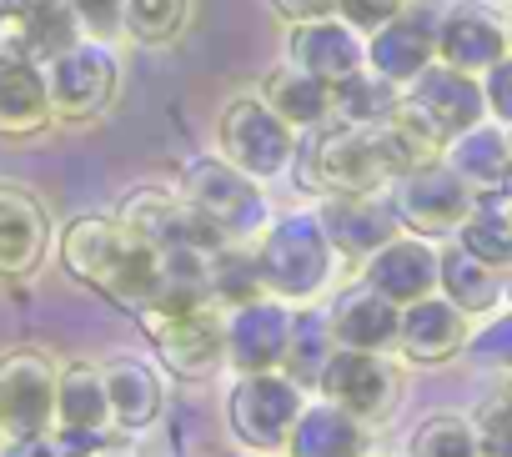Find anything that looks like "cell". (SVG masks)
Segmentation results:
<instances>
[{"mask_svg": "<svg viewBox=\"0 0 512 457\" xmlns=\"http://www.w3.org/2000/svg\"><path fill=\"white\" fill-rule=\"evenodd\" d=\"M412 6V0H337V21H347L357 36H372V31H382L387 21H397L402 11Z\"/></svg>", "mask_w": 512, "mask_h": 457, "instance_id": "cell-38", "label": "cell"}, {"mask_svg": "<svg viewBox=\"0 0 512 457\" xmlns=\"http://www.w3.org/2000/svg\"><path fill=\"white\" fill-rule=\"evenodd\" d=\"M507 166H512V136L492 126H472L457 141H447V171L462 176L467 186H502Z\"/></svg>", "mask_w": 512, "mask_h": 457, "instance_id": "cell-29", "label": "cell"}, {"mask_svg": "<svg viewBox=\"0 0 512 457\" xmlns=\"http://www.w3.org/2000/svg\"><path fill=\"white\" fill-rule=\"evenodd\" d=\"M56 417L66 422V432L101 437V427L111 422L101 367H91V362H71V367L56 377Z\"/></svg>", "mask_w": 512, "mask_h": 457, "instance_id": "cell-28", "label": "cell"}, {"mask_svg": "<svg viewBox=\"0 0 512 457\" xmlns=\"http://www.w3.org/2000/svg\"><path fill=\"white\" fill-rule=\"evenodd\" d=\"M191 0H121V26L141 46H171L186 31Z\"/></svg>", "mask_w": 512, "mask_h": 457, "instance_id": "cell-34", "label": "cell"}, {"mask_svg": "<svg viewBox=\"0 0 512 457\" xmlns=\"http://www.w3.org/2000/svg\"><path fill=\"white\" fill-rule=\"evenodd\" d=\"M462 252L477 257L482 267H507L512 262V201L507 196H482L472 201L467 221H462Z\"/></svg>", "mask_w": 512, "mask_h": 457, "instance_id": "cell-30", "label": "cell"}, {"mask_svg": "<svg viewBox=\"0 0 512 457\" xmlns=\"http://www.w3.org/2000/svg\"><path fill=\"white\" fill-rule=\"evenodd\" d=\"M146 337L151 347L161 352V362L176 372V377H201L221 347H226V332L221 322L211 317V307H191V312H146Z\"/></svg>", "mask_w": 512, "mask_h": 457, "instance_id": "cell-14", "label": "cell"}, {"mask_svg": "<svg viewBox=\"0 0 512 457\" xmlns=\"http://www.w3.org/2000/svg\"><path fill=\"white\" fill-rule=\"evenodd\" d=\"M226 417H231V432L246 442V447H282L302 417V387H292L287 377L277 372H256V377H241L236 392L226 397Z\"/></svg>", "mask_w": 512, "mask_h": 457, "instance_id": "cell-8", "label": "cell"}, {"mask_svg": "<svg viewBox=\"0 0 512 457\" xmlns=\"http://www.w3.org/2000/svg\"><path fill=\"white\" fill-rule=\"evenodd\" d=\"M412 452H417V457H477V437H472V427H467L462 417L442 412V417H432V422L417 432Z\"/></svg>", "mask_w": 512, "mask_h": 457, "instance_id": "cell-36", "label": "cell"}, {"mask_svg": "<svg viewBox=\"0 0 512 457\" xmlns=\"http://www.w3.org/2000/svg\"><path fill=\"white\" fill-rule=\"evenodd\" d=\"M472 352H477V357H487V362H512V317H507L502 327H492L487 337H477V342H472Z\"/></svg>", "mask_w": 512, "mask_h": 457, "instance_id": "cell-43", "label": "cell"}, {"mask_svg": "<svg viewBox=\"0 0 512 457\" xmlns=\"http://www.w3.org/2000/svg\"><path fill=\"white\" fill-rule=\"evenodd\" d=\"M502 56H507V31L487 11L467 6V11H452L447 21H437V61L442 66L477 76V71H492Z\"/></svg>", "mask_w": 512, "mask_h": 457, "instance_id": "cell-21", "label": "cell"}, {"mask_svg": "<svg viewBox=\"0 0 512 457\" xmlns=\"http://www.w3.org/2000/svg\"><path fill=\"white\" fill-rule=\"evenodd\" d=\"M502 186H507V201H512V166H507V176H502Z\"/></svg>", "mask_w": 512, "mask_h": 457, "instance_id": "cell-44", "label": "cell"}, {"mask_svg": "<svg viewBox=\"0 0 512 457\" xmlns=\"http://www.w3.org/2000/svg\"><path fill=\"white\" fill-rule=\"evenodd\" d=\"M472 437H477V452H487V457H512V387H502V392L477 412Z\"/></svg>", "mask_w": 512, "mask_h": 457, "instance_id": "cell-37", "label": "cell"}, {"mask_svg": "<svg viewBox=\"0 0 512 457\" xmlns=\"http://www.w3.org/2000/svg\"><path fill=\"white\" fill-rule=\"evenodd\" d=\"M86 447H96V437L66 432V437H26V442H11L6 457H76V452H86Z\"/></svg>", "mask_w": 512, "mask_h": 457, "instance_id": "cell-40", "label": "cell"}, {"mask_svg": "<svg viewBox=\"0 0 512 457\" xmlns=\"http://www.w3.org/2000/svg\"><path fill=\"white\" fill-rule=\"evenodd\" d=\"M482 101L502 116V121H512V56H502L492 71H487V86H482Z\"/></svg>", "mask_w": 512, "mask_h": 457, "instance_id": "cell-41", "label": "cell"}, {"mask_svg": "<svg viewBox=\"0 0 512 457\" xmlns=\"http://www.w3.org/2000/svg\"><path fill=\"white\" fill-rule=\"evenodd\" d=\"M106 407H111V422L126 427V432H141L161 417V377L136 362V357H116L106 372Z\"/></svg>", "mask_w": 512, "mask_h": 457, "instance_id": "cell-26", "label": "cell"}, {"mask_svg": "<svg viewBox=\"0 0 512 457\" xmlns=\"http://www.w3.org/2000/svg\"><path fill=\"white\" fill-rule=\"evenodd\" d=\"M116 221H126L151 252H221V247H231V242H221L211 232V226L176 191H161V186H136L121 201Z\"/></svg>", "mask_w": 512, "mask_h": 457, "instance_id": "cell-7", "label": "cell"}, {"mask_svg": "<svg viewBox=\"0 0 512 457\" xmlns=\"http://www.w3.org/2000/svg\"><path fill=\"white\" fill-rule=\"evenodd\" d=\"M61 262L81 287H91L121 312L146 317L156 307L161 252H151L116 216H76L61 232Z\"/></svg>", "mask_w": 512, "mask_h": 457, "instance_id": "cell-1", "label": "cell"}, {"mask_svg": "<svg viewBox=\"0 0 512 457\" xmlns=\"http://www.w3.org/2000/svg\"><path fill=\"white\" fill-rule=\"evenodd\" d=\"M287 337H292V312L277 302H251L236 307L231 327H226V352L236 362V372L256 377V372H277L287 357Z\"/></svg>", "mask_w": 512, "mask_h": 457, "instance_id": "cell-17", "label": "cell"}, {"mask_svg": "<svg viewBox=\"0 0 512 457\" xmlns=\"http://www.w3.org/2000/svg\"><path fill=\"white\" fill-rule=\"evenodd\" d=\"M56 417V367L46 352H6L0 357V432L16 442L46 437V422Z\"/></svg>", "mask_w": 512, "mask_h": 457, "instance_id": "cell-9", "label": "cell"}, {"mask_svg": "<svg viewBox=\"0 0 512 457\" xmlns=\"http://www.w3.org/2000/svg\"><path fill=\"white\" fill-rule=\"evenodd\" d=\"M292 457H362L367 452V432L357 417H347L342 407H302L292 437H287Z\"/></svg>", "mask_w": 512, "mask_h": 457, "instance_id": "cell-27", "label": "cell"}, {"mask_svg": "<svg viewBox=\"0 0 512 457\" xmlns=\"http://www.w3.org/2000/svg\"><path fill=\"white\" fill-rule=\"evenodd\" d=\"M51 126V101H46V76L41 66L0 51V136L26 141Z\"/></svg>", "mask_w": 512, "mask_h": 457, "instance_id": "cell-22", "label": "cell"}, {"mask_svg": "<svg viewBox=\"0 0 512 457\" xmlns=\"http://www.w3.org/2000/svg\"><path fill=\"white\" fill-rule=\"evenodd\" d=\"M41 76H46L51 121L81 126V121H96V116L116 101L121 66H116V56H111V46H106V41L81 36L66 56H56L51 66H41Z\"/></svg>", "mask_w": 512, "mask_h": 457, "instance_id": "cell-6", "label": "cell"}, {"mask_svg": "<svg viewBox=\"0 0 512 457\" xmlns=\"http://www.w3.org/2000/svg\"><path fill=\"white\" fill-rule=\"evenodd\" d=\"M317 221H322L332 252H347V257H372L397 237V216L377 196H332L317 211Z\"/></svg>", "mask_w": 512, "mask_h": 457, "instance_id": "cell-19", "label": "cell"}, {"mask_svg": "<svg viewBox=\"0 0 512 457\" xmlns=\"http://www.w3.org/2000/svg\"><path fill=\"white\" fill-rule=\"evenodd\" d=\"M221 242H241L267 226V201L262 186L226 166L221 156H196L181 166V191H176Z\"/></svg>", "mask_w": 512, "mask_h": 457, "instance_id": "cell-3", "label": "cell"}, {"mask_svg": "<svg viewBox=\"0 0 512 457\" xmlns=\"http://www.w3.org/2000/svg\"><path fill=\"white\" fill-rule=\"evenodd\" d=\"M367 287L377 297H387L392 307H412L422 297H432L437 287V252L427 242H407V237H392L382 252H372L367 262Z\"/></svg>", "mask_w": 512, "mask_h": 457, "instance_id": "cell-20", "label": "cell"}, {"mask_svg": "<svg viewBox=\"0 0 512 457\" xmlns=\"http://www.w3.org/2000/svg\"><path fill=\"white\" fill-rule=\"evenodd\" d=\"M402 106H407V111H417V116L442 136V141H457L462 131L482 126V111H487L482 86H477L472 76H462V71L442 66V61H432L417 81H407Z\"/></svg>", "mask_w": 512, "mask_h": 457, "instance_id": "cell-12", "label": "cell"}, {"mask_svg": "<svg viewBox=\"0 0 512 457\" xmlns=\"http://www.w3.org/2000/svg\"><path fill=\"white\" fill-rule=\"evenodd\" d=\"M287 51H292V66L307 71V76H317L322 86H342L357 71H367V41L347 21H337V16L292 26Z\"/></svg>", "mask_w": 512, "mask_h": 457, "instance_id": "cell-15", "label": "cell"}, {"mask_svg": "<svg viewBox=\"0 0 512 457\" xmlns=\"http://www.w3.org/2000/svg\"><path fill=\"white\" fill-rule=\"evenodd\" d=\"M297 171L302 186L327 191V196H377L387 181H397L377 126L357 131V126H317V136L307 146H297Z\"/></svg>", "mask_w": 512, "mask_h": 457, "instance_id": "cell-2", "label": "cell"}, {"mask_svg": "<svg viewBox=\"0 0 512 457\" xmlns=\"http://www.w3.org/2000/svg\"><path fill=\"white\" fill-rule=\"evenodd\" d=\"M66 6L81 21V31H91V41H106L121 31V0H66Z\"/></svg>", "mask_w": 512, "mask_h": 457, "instance_id": "cell-39", "label": "cell"}, {"mask_svg": "<svg viewBox=\"0 0 512 457\" xmlns=\"http://www.w3.org/2000/svg\"><path fill=\"white\" fill-rule=\"evenodd\" d=\"M262 287L277 297H317L332 277V242L312 211H292L277 226H267L262 252H256Z\"/></svg>", "mask_w": 512, "mask_h": 457, "instance_id": "cell-4", "label": "cell"}, {"mask_svg": "<svg viewBox=\"0 0 512 457\" xmlns=\"http://www.w3.org/2000/svg\"><path fill=\"white\" fill-rule=\"evenodd\" d=\"M437 61V16L427 6H407L397 21L367 36V71L382 76L387 86L417 81Z\"/></svg>", "mask_w": 512, "mask_h": 457, "instance_id": "cell-13", "label": "cell"}, {"mask_svg": "<svg viewBox=\"0 0 512 457\" xmlns=\"http://www.w3.org/2000/svg\"><path fill=\"white\" fill-rule=\"evenodd\" d=\"M216 141H221V161L236 166L251 181L282 176L297 161V131L262 101V96H236L226 101L221 121H216Z\"/></svg>", "mask_w": 512, "mask_h": 457, "instance_id": "cell-5", "label": "cell"}, {"mask_svg": "<svg viewBox=\"0 0 512 457\" xmlns=\"http://www.w3.org/2000/svg\"><path fill=\"white\" fill-rule=\"evenodd\" d=\"M322 392H327V402L332 407H342L347 417H377V412H387V402H392V392H397V382H392V372L372 357V352H332V362L322 367V382H317Z\"/></svg>", "mask_w": 512, "mask_h": 457, "instance_id": "cell-18", "label": "cell"}, {"mask_svg": "<svg viewBox=\"0 0 512 457\" xmlns=\"http://www.w3.org/2000/svg\"><path fill=\"white\" fill-rule=\"evenodd\" d=\"M437 282L447 287V297H452L457 312H487L497 302V292H502L497 272L482 267L477 257H467L462 247L447 252V257H437Z\"/></svg>", "mask_w": 512, "mask_h": 457, "instance_id": "cell-33", "label": "cell"}, {"mask_svg": "<svg viewBox=\"0 0 512 457\" xmlns=\"http://www.w3.org/2000/svg\"><path fill=\"white\" fill-rule=\"evenodd\" d=\"M507 46H512V31H507Z\"/></svg>", "mask_w": 512, "mask_h": 457, "instance_id": "cell-45", "label": "cell"}, {"mask_svg": "<svg viewBox=\"0 0 512 457\" xmlns=\"http://www.w3.org/2000/svg\"><path fill=\"white\" fill-rule=\"evenodd\" d=\"M206 282H211V297L221 302H236V307H251L256 297H262V272H256V257H241L231 247L211 252V267H206Z\"/></svg>", "mask_w": 512, "mask_h": 457, "instance_id": "cell-35", "label": "cell"}, {"mask_svg": "<svg viewBox=\"0 0 512 457\" xmlns=\"http://www.w3.org/2000/svg\"><path fill=\"white\" fill-rule=\"evenodd\" d=\"M81 41V21L66 0H0V51L31 66H51Z\"/></svg>", "mask_w": 512, "mask_h": 457, "instance_id": "cell-11", "label": "cell"}, {"mask_svg": "<svg viewBox=\"0 0 512 457\" xmlns=\"http://www.w3.org/2000/svg\"><path fill=\"white\" fill-rule=\"evenodd\" d=\"M397 317H402V307H392L372 287H352V292L337 297L327 327L347 352H377V347L397 342Z\"/></svg>", "mask_w": 512, "mask_h": 457, "instance_id": "cell-23", "label": "cell"}, {"mask_svg": "<svg viewBox=\"0 0 512 457\" xmlns=\"http://www.w3.org/2000/svg\"><path fill=\"white\" fill-rule=\"evenodd\" d=\"M256 96H262L292 131H317V126L332 121V86H322L317 76L297 71L292 61L277 66V71H267V81H262V91H256Z\"/></svg>", "mask_w": 512, "mask_h": 457, "instance_id": "cell-25", "label": "cell"}, {"mask_svg": "<svg viewBox=\"0 0 512 457\" xmlns=\"http://www.w3.org/2000/svg\"><path fill=\"white\" fill-rule=\"evenodd\" d=\"M397 101H402V96H397V86H387V81H382V76H372V71H357L352 81L332 86V121H337V126L372 131V126L392 121Z\"/></svg>", "mask_w": 512, "mask_h": 457, "instance_id": "cell-31", "label": "cell"}, {"mask_svg": "<svg viewBox=\"0 0 512 457\" xmlns=\"http://www.w3.org/2000/svg\"><path fill=\"white\" fill-rule=\"evenodd\" d=\"M272 11H277L282 21L302 26V21H322V16H332V11H337V0H272Z\"/></svg>", "mask_w": 512, "mask_h": 457, "instance_id": "cell-42", "label": "cell"}, {"mask_svg": "<svg viewBox=\"0 0 512 457\" xmlns=\"http://www.w3.org/2000/svg\"><path fill=\"white\" fill-rule=\"evenodd\" d=\"M51 252V216L41 196L0 181V277H31Z\"/></svg>", "mask_w": 512, "mask_h": 457, "instance_id": "cell-16", "label": "cell"}, {"mask_svg": "<svg viewBox=\"0 0 512 457\" xmlns=\"http://www.w3.org/2000/svg\"><path fill=\"white\" fill-rule=\"evenodd\" d=\"M332 327H327V317L322 312H302V317H292V337H287V357H282V367H287V382L292 387H312V382H322V367L332 362Z\"/></svg>", "mask_w": 512, "mask_h": 457, "instance_id": "cell-32", "label": "cell"}, {"mask_svg": "<svg viewBox=\"0 0 512 457\" xmlns=\"http://www.w3.org/2000/svg\"><path fill=\"white\" fill-rule=\"evenodd\" d=\"M462 312L452 302L422 297L412 307H402L397 317V342L407 347L412 362H447L452 352H462Z\"/></svg>", "mask_w": 512, "mask_h": 457, "instance_id": "cell-24", "label": "cell"}, {"mask_svg": "<svg viewBox=\"0 0 512 457\" xmlns=\"http://www.w3.org/2000/svg\"><path fill=\"white\" fill-rule=\"evenodd\" d=\"M472 201H477L472 186L462 176H452L442 161H432V166H417V171L397 176L392 216L402 226H412V232H422V237H442V232H452V226L467 221Z\"/></svg>", "mask_w": 512, "mask_h": 457, "instance_id": "cell-10", "label": "cell"}]
</instances>
